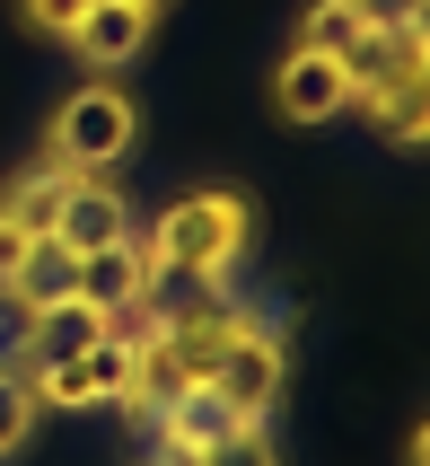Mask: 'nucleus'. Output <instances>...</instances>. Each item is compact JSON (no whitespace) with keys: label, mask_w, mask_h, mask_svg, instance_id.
Returning a JSON list of instances; mask_svg holds the SVG:
<instances>
[{"label":"nucleus","mask_w":430,"mask_h":466,"mask_svg":"<svg viewBox=\"0 0 430 466\" xmlns=\"http://www.w3.org/2000/svg\"><path fill=\"white\" fill-rule=\"evenodd\" d=\"M246 238H255V211L246 194H185V203L158 211V229H141L158 273H194L203 290H228L237 282V264H246Z\"/></svg>","instance_id":"nucleus-1"},{"label":"nucleus","mask_w":430,"mask_h":466,"mask_svg":"<svg viewBox=\"0 0 430 466\" xmlns=\"http://www.w3.org/2000/svg\"><path fill=\"white\" fill-rule=\"evenodd\" d=\"M132 141H141V106H132L124 88H105V79L71 88V97L53 106V124H45V150H53L62 177H105V167H124Z\"/></svg>","instance_id":"nucleus-2"},{"label":"nucleus","mask_w":430,"mask_h":466,"mask_svg":"<svg viewBox=\"0 0 430 466\" xmlns=\"http://www.w3.org/2000/svg\"><path fill=\"white\" fill-rule=\"evenodd\" d=\"M281 379H290V352H281V335H273V326H246V335L220 352V370H211L203 388L220 396L237 422H264V414L281 405Z\"/></svg>","instance_id":"nucleus-3"},{"label":"nucleus","mask_w":430,"mask_h":466,"mask_svg":"<svg viewBox=\"0 0 430 466\" xmlns=\"http://www.w3.org/2000/svg\"><path fill=\"white\" fill-rule=\"evenodd\" d=\"M158 282H167V273L150 264L141 229H132L124 247H97V256H79V299H88L97 317H141V309L158 299Z\"/></svg>","instance_id":"nucleus-4"},{"label":"nucleus","mask_w":430,"mask_h":466,"mask_svg":"<svg viewBox=\"0 0 430 466\" xmlns=\"http://www.w3.org/2000/svg\"><path fill=\"white\" fill-rule=\"evenodd\" d=\"M273 115H281V124H334V115H352V79H343V62L299 45L273 71Z\"/></svg>","instance_id":"nucleus-5"},{"label":"nucleus","mask_w":430,"mask_h":466,"mask_svg":"<svg viewBox=\"0 0 430 466\" xmlns=\"http://www.w3.org/2000/svg\"><path fill=\"white\" fill-rule=\"evenodd\" d=\"M132 238V203L105 177H71L62 185V211H53V247L71 256H97V247H124Z\"/></svg>","instance_id":"nucleus-6"},{"label":"nucleus","mask_w":430,"mask_h":466,"mask_svg":"<svg viewBox=\"0 0 430 466\" xmlns=\"http://www.w3.org/2000/svg\"><path fill=\"white\" fill-rule=\"evenodd\" d=\"M150 18H158V9H132V0H88L79 26H71V45L88 53V62L115 71V62H132V53L150 45Z\"/></svg>","instance_id":"nucleus-7"},{"label":"nucleus","mask_w":430,"mask_h":466,"mask_svg":"<svg viewBox=\"0 0 430 466\" xmlns=\"http://www.w3.org/2000/svg\"><path fill=\"white\" fill-rule=\"evenodd\" d=\"M352 106L386 132V141H405V150H413V141L430 132V71H413V79H378V88H352Z\"/></svg>","instance_id":"nucleus-8"},{"label":"nucleus","mask_w":430,"mask_h":466,"mask_svg":"<svg viewBox=\"0 0 430 466\" xmlns=\"http://www.w3.org/2000/svg\"><path fill=\"white\" fill-rule=\"evenodd\" d=\"M228 422H237V414H228L211 388H185L176 405H158V449H185V458H203V449L220 441Z\"/></svg>","instance_id":"nucleus-9"},{"label":"nucleus","mask_w":430,"mask_h":466,"mask_svg":"<svg viewBox=\"0 0 430 466\" xmlns=\"http://www.w3.org/2000/svg\"><path fill=\"white\" fill-rule=\"evenodd\" d=\"M115 317H97L88 299H45V309H26V335H35V361H53V352H79V343H97Z\"/></svg>","instance_id":"nucleus-10"},{"label":"nucleus","mask_w":430,"mask_h":466,"mask_svg":"<svg viewBox=\"0 0 430 466\" xmlns=\"http://www.w3.org/2000/svg\"><path fill=\"white\" fill-rule=\"evenodd\" d=\"M79 290V256L71 247H53V238H35V256L18 264V282H9V309H45V299H71Z\"/></svg>","instance_id":"nucleus-11"},{"label":"nucleus","mask_w":430,"mask_h":466,"mask_svg":"<svg viewBox=\"0 0 430 466\" xmlns=\"http://www.w3.org/2000/svg\"><path fill=\"white\" fill-rule=\"evenodd\" d=\"M360 35H369V18H360L352 0H316V9L299 18V45L307 53H352Z\"/></svg>","instance_id":"nucleus-12"},{"label":"nucleus","mask_w":430,"mask_h":466,"mask_svg":"<svg viewBox=\"0 0 430 466\" xmlns=\"http://www.w3.org/2000/svg\"><path fill=\"white\" fill-rule=\"evenodd\" d=\"M62 185H71V177H62V167H45V177L9 185V203H0V211H9V220H18L26 238H53V211H62Z\"/></svg>","instance_id":"nucleus-13"},{"label":"nucleus","mask_w":430,"mask_h":466,"mask_svg":"<svg viewBox=\"0 0 430 466\" xmlns=\"http://www.w3.org/2000/svg\"><path fill=\"white\" fill-rule=\"evenodd\" d=\"M35 414H45V405H35V388H26V370L0 361V458H9V449H26Z\"/></svg>","instance_id":"nucleus-14"},{"label":"nucleus","mask_w":430,"mask_h":466,"mask_svg":"<svg viewBox=\"0 0 430 466\" xmlns=\"http://www.w3.org/2000/svg\"><path fill=\"white\" fill-rule=\"evenodd\" d=\"M203 466H281V449H273V431H264V422H228L220 441L203 449Z\"/></svg>","instance_id":"nucleus-15"},{"label":"nucleus","mask_w":430,"mask_h":466,"mask_svg":"<svg viewBox=\"0 0 430 466\" xmlns=\"http://www.w3.org/2000/svg\"><path fill=\"white\" fill-rule=\"evenodd\" d=\"M26 9V26H35V35H62V45H71V26H79V9H88V0H18Z\"/></svg>","instance_id":"nucleus-16"},{"label":"nucleus","mask_w":430,"mask_h":466,"mask_svg":"<svg viewBox=\"0 0 430 466\" xmlns=\"http://www.w3.org/2000/svg\"><path fill=\"white\" fill-rule=\"evenodd\" d=\"M26 256H35V238H26L18 220H9V211H0V290L18 282V264H26Z\"/></svg>","instance_id":"nucleus-17"},{"label":"nucleus","mask_w":430,"mask_h":466,"mask_svg":"<svg viewBox=\"0 0 430 466\" xmlns=\"http://www.w3.org/2000/svg\"><path fill=\"white\" fill-rule=\"evenodd\" d=\"M352 9H360L369 26H422V9H430V0H352Z\"/></svg>","instance_id":"nucleus-18"},{"label":"nucleus","mask_w":430,"mask_h":466,"mask_svg":"<svg viewBox=\"0 0 430 466\" xmlns=\"http://www.w3.org/2000/svg\"><path fill=\"white\" fill-rule=\"evenodd\" d=\"M150 466H203V458H185V449H158V458Z\"/></svg>","instance_id":"nucleus-19"},{"label":"nucleus","mask_w":430,"mask_h":466,"mask_svg":"<svg viewBox=\"0 0 430 466\" xmlns=\"http://www.w3.org/2000/svg\"><path fill=\"white\" fill-rule=\"evenodd\" d=\"M132 9H158V0H132Z\"/></svg>","instance_id":"nucleus-20"}]
</instances>
